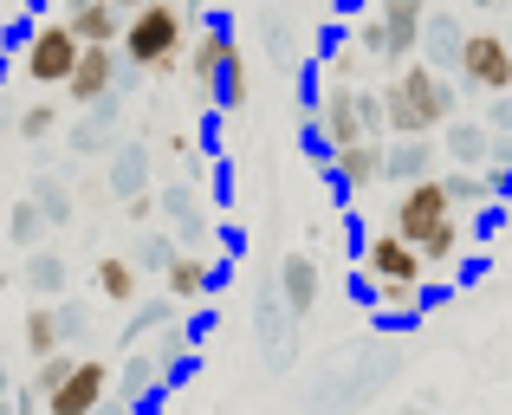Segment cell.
I'll return each instance as SVG.
<instances>
[{
	"instance_id": "cell-20",
	"label": "cell",
	"mask_w": 512,
	"mask_h": 415,
	"mask_svg": "<svg viewBox=\"0 0 512 415\" xmlns=\"http://www.w3.org/2000/svg\"><path fill=\"white\" fill-rule=\"evenodd\" d=\"M143 169H150V163H143V150H124V163L111 169V182H117L124 195H137V189H143Z\"/></svg>"
},
{
	"instance_id": "cell-10",
	"label": "cell",
	"mask_w": 512,
	"mask_h": 415,
	"mask_svg": "<svg viewBox=\"0 0 512 415\" xmlns=\"http://www.w3.org/2000/svg\"><path fill=\"white\" fill-rule=\"evenodd\" d=\"M65 26L78 33V46H117V33H124V13H117L111 0H85V7L65 13Z\"/></svg>"
},
{
	"instance_id": "cell-15",
	"label": "cell",
	"mask_w": 512,
	"mask_h": 415,
	"mask_svg": "<svg viewBox=\"0 0 512 415\" xmlns=\"http://www.w3.org/2000/svg\"><path fill=\"white\" fill-rule=\"evenodd\" d=\"M156 383H163V357H130V370H124V403H143Z\"/></svg>"
},
{
	"instance_id": "cell-3",
	"label": "cell",
	"mask_w": 512,
	"mask_h": 415,
	"mask_svg": "<svg viewBox=\"0 0 512 415\" xmlns=\"http://www.w3.org/2000/svg\"><path fill=\"white\" fill-rule=\"evenodd\" d=\"M357 279H363V292H376V286H428V266L396 227H376V234H363V247H357Z\"/></svg>"
},
{
	"instance_id": "cell-13",
	"label": "cell",
	"mask_w": 512,
	"mask_h": 415,
	"mask_svg": "<svg viewBox=\"0 0 512 415\" xmlns=\"http://www.w3.org/2000/svg\"><path fill=\"white\" fill-rule=\"evenodd\" d=\"M214 104H221V111H240V104H247V59H240V46L227 52V65H221V85H214Z\"/></svg>"
},
{
	"instance_id": "cell-21",
	"label": "cell",
	"mask_w": 512,
	"mask_h": 415,
	"mask_svg": "<svg viewBox=\"0 0 512 415\" xmlns=\"http://www.w3.org/2000/svg\"><path fill=\"white\" fill-rule=\"evenodd\" d=\"M65 370H72V357H65V351H52V357H39V370H33V383H39V390H46V396H52V383H59V377H65Z\"/></svg>"
},
{
	"instance_id": "cell-8",
	"label": "cell",
	"mask_w": 512,
	"mask_h": 415,
	"mask_svg": "<svg viewBox=\"0 0 512 415\" xmlns=\"http://www.w3.org/2000/svg\"><path fill=\"white\" fill-rule=\"evenodd\" d=\"M227 52H234V39H227V26H208V33L195 39V46L182 52L188 59V78H195V91L214 104V85H221V65H227Z\"/></svg>"
},
{
	"instance_id": "cell-17",
	"label": "cell",
	"mask_w": 512,
	"mask_h": 415,
	"mask_svg": "<svg viewBox=\"0 0 512 415\" xmlns=\"http://www.w3.org/2000/svg\"><path fill=\"white\" fill-rule=\"evenodd\" d=\"M13 130H20L26 143H46L52 130H59V104H26V111L13 117Z\"/></svg>"
},
{
	"instance_id": "cell-2",
	"label": "cell",
	"mask_w": 512,
	"mask_h": 415,
	"mask_svg": "<svg viewBox=\"0 0 512 415\" xmlns=\"http://www.w3.org/2000/svg\"><path fill=\"white\" fill-rule=\"evenodd\" d=\"M117 52H124L137 72H175L188 52V13L182 0H143V7L124 13V33H117Z\"/></svg>"
},
{
	"instance_id": "cell-14",
	"label": "cell",
	"mask_w": 512,
	"mask_h": 415,
	"mask_svg": "<svg viewBox=\"0 0 512 415\" xmlns=\"http://www.w3.org/2000/svg\"><path fill=\"white\" fill-rule=\"evenodd\" d=\"M98 292L104 299H137V260H98Z\"/></svg>"
},
{
	"instance_id": "cell-6",
	"label": "cell",
	"mask_w": 512,
	"mask_h": 415,
	"mask_svg": "<svg viewBox=\"0 0 512 415\" xmlns=\"http://www.w3.org/2000/svg\"><path fill=\"white\" fill-rule=\"evenodd\" d=\"M65 98L72 104H104V98H117V46H78V65H72V78H65Z\"/></svg>"
},
{
	"instance_id": "cell-11",
	"label": "cell",
	"mask_w": 512,
	"mask_h": 415,
	"mask_svg": "<svg viewBox=\"0 0 512 415\" xmlns=\"http://www.w3.org/2000/svg\"><path fill=\"white\" fill-rule=\"evenodd\" d=\"M279 292H286V312H292V318L318 312V266L305 260V253H292L286 273H279Z\"/></svg>"
},
{
	"instance_id": "cell-22",
	"label": "cell",
	"mask_w": 512,
	"mask_h": 415,
	"mask_svg": "<svg viewBox=\"0 0 512 415\" xmlns=\"http://www.w3.org/2000/svg\"><path fill=\"white\" fill-rule=\"evenodd\" d=\"M169 253H175L169 240H163V234H150V240H143V253H137V266H150V273H163V266H169Z\"/></svg>"
},
{
	"instance_id": "cell-31",
	"label": "cell",
	"mask_w": 512,
	"mask_h": 415,
	"mask_svg": "<svg viewBox=\"0 0 512 415\" xmlns=\"http://www.w3.org/2000/svg\"><path fill=\"white\" fill-rule=\"evenodd\" d=\"M0 299H7V273H0Z\"/></svg>"
},
{
	"instance_id": "cell-24",
	"label": "cell",
	"mask_w": 512,
	"mask_h": 415,
	"mask_svg": "<svg viewBox=\"0 0 512 415\" xmlns=\"http://www.w3.org/2000/svg\"><path fill=\"white\" fill-rule=\"evenodd\" d=\"M156 208H163L169 221H182V214H195V208H188V189H163V202H156Z\"/></svg>"
},
{
	"instance_id": "cell-23",
	"label": "cell",
	"mask_w": 512,
	"mask_h": 415,
	"mask_svg": "<svg viewBox=\"0 0 512 415\" xmlns=\"http://www.w3.org/2000/svg\"><path fill=\"white\" fill-rule=\"evenodd\" d=\"M13 409H20V415H39V409H46V390H39V383L26 377L20 390H13Z\"/></svg>"
},
{
	"instance_id": "cell-7",
	"label": "cell",
	"mask_w": 512,
	"mask_h": 415,
	"mask_svg": "<svg viewBox=\"0 0 512 415\" xmlns=\"http://www.w3.org/2000/svg\"><path fill=\"white\" fill-rule=\"evenodd\" d=\"M331 176H338L344 195H370L376 182H383V137H357V143H338V150H325Z\"/></svg>"
},
{
	"instance_id": "cell-30",
	"label": "cell",
	"mask_w": 512,
	"mask_h": 415,
	"mask_svg": "<svg viewBox=\"0 0 512 415\" xmlns=\"http://www.w3.org/2000/svg\"><path fill=\"white\" fill-rule=\"evenodd\" d=\"M59 7H65V13H72V7H85V0H59Z\"/></svg>"
},
{
	"instance_id": "cell-18",
	"label": "cell",
	"mask_w": 512,
	"mask_h": 415,
	"mask_svg": "<svg viewBox=\"0 0 512 415\" xmlns=\"http://www.w3.org/2000/svg\"><path fill=\"white\" fill-rule=\"evenodd\" d=\"M39 234H46V208H39V202H20V208L7 214V240H20V247H33Z\"/></svg>"
},
{
	"instance_id": "cell-19",
	"label": "cell",
	"mask_w": 512,
	"mask_h": 415,
	"mask_svg": "<svg viewBox=\"0 0 512 415\" xmlns=\"http://www.w3.org/2000/svg\"><path fill=\"white\" fill-rule=\"evenodd\" d=\"M33 202L46 208V221H72V195H65L59 182H39V189H33Z\"/></svg>"
},
{
	"instance_id": "cell-1",
	"label": "cell",
	"mask_w": 512,
	"mask_h": 415,
	"mask_svg": "<svg viewBox=\"0 0 512 415\" xmlns=\"http://www.w3.org/2000/svg\"><path fill=\"white\" fill-rule=\"evenodd\" d=\"M389 85L376 91L383 98V130L389 137H435V130L454 124V111H461V91L448 85V72L428 59H402L389 65Z\"/></svg>"
},
{
	"instance_id": "cell-25",
	"label": "cell",
	"mask_w": 512,
	"mask_h": 415,
	"mask_svg": "<svg viewBox=\"0 0 512 415\" xmlns=\"http://www.w3.org/2000/svg\"><path fill=\"white\" fill-rule=\"evenodd\" d=\"M72 331H85V305H59V338H72Z\"/></svg>"
},
{
	"instance_id": "cell-9",
	"label": "cell",
	"mask_w": 512,
	"mask_h": 415,
	"mask_svg": "<svg viewBox=\"0 0 512 415\" xmlns=\"http://www.w3.org/2000/svg\"><path fill=\"white\" fill-rule=\"evenodd\" d=\"M156 279H163V299H175V305H195V299H208L214 266L201 260V253H169V266H163Z\"/></svg>"
},
{
	"instance_id": "cell-4",
	"label": "cell",
	"mask_w": 512,
	"mask_h": 415,
	"mask_svg": "<svg viewBox=\"0 0 512 415\" xmlns=\"http://www.w3.org/2000/svg\"><path fill=\"white\" fill-rule=\"evenodd\" d=\"M72 65H78V33L65 26V13H59V20H46V26H33V39H26V78H33V85L65 91Z\"/></svg>"
},
{
	"instance_id": "cell-29",
	"label": "cell",
	"mask_w": 512,
	"mask_h": 415,
	"mask_svg": "<svg viewBox=\"0 0 512 415\" xmlns=\"http://www.w3.org/2000/svg\"><path fill=\"white\" fill-rule=\"evenodd\" d=\"M111 7H117V13H130V7H143V0H111Z\"/></svg>"
},
{
	"instance_id": "cell-28",
	"label": "cell",
	"mask_w": 512,
	"mask_h": 415,
	"mask_svg": "<svg viewBox=\"0 0 512 415\" xmlns=\"http://www.w3.org/2000/svg\"><path fill=\"white\" fill-rule=\"evenodd\" d=\"M467 7H480V13H493V7H500V0H467Z\"/></svg>"
},
{
	"instance_id": "cell-5",
	"label": "cell",
	"mask_w": 512,
	"mask_h": 415,
	"mask_svg": "<svg viewBox=\"0 0 512 415\" xmlns=\"http://www.w3.org/2000/svg\"><path fill=\"white\" fill-rule=\"evenodd\" d=\"M104 396H111V364L72 357V370H65V377L52 383V396H46V415H91Z\"/></svg>"
},
{
	"instance_id": "cell-16",
	"label": "cell",
	"mask_w": 512,
	"mask_h": 415,
	"mask_svg": "<svg viewBox=\"0 0 512 415\" xmlns=\"http://www.w3.org/2000/svg\"><path fill=\"white\" fill-rule=\"evenodd\" d=\"M26 286H33L39 299H52V292L65 286V260L59 253H33V260H26Z\"/></svg>"
},
{
	"instance_id": "cell-26",
	"label": "cell",
	"mask_w": 512,
	"mask_h": 415,
	"mask_svg": "<svg viewBox=\"0 0 512 415\" xmlns=\"http://www.w3.org/2000/svg\"><path fill=\"white\" fill-rule=\"evenodd\" d=\"M169 156H175V163H195V143H188L182 130H175V137H169Z\"/></svg>"
},
{
	"instance_id": "cell-27",
	"label": "cell",
	"mask_w": 512,
	"mask_h": 415,
	"mask_svg": "<svg viewBox=\"0 0 512 415\" xmlns=\"http://www.w3.org/2000/svg\"><path fill=\"white\" fill-rule=\"evenodd\" d=\"M7 396H13V383H7V370H0V409H7Z\"/></svg>"
},
{
	"instance_id": "cell-12",
	"label": "cell",
	"mask_w": 512,
	"mask_h": 415,
	"mask_svg": "<svg viewBox=\"0 0 512 415\" xmlns=\"http://www.w3.org/2000/svg\"><path fill=\"white\" fill-rule=\"evenodd\" d=\"M20 344H26V357H33V364L59 351V305H46V299H39L33 312L20 318Z\"/></svg>"
}]
</instances>
